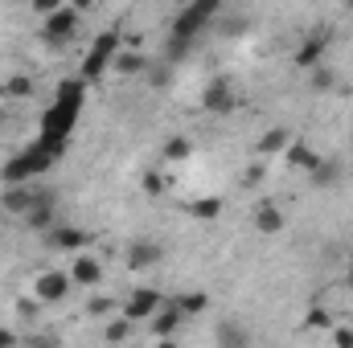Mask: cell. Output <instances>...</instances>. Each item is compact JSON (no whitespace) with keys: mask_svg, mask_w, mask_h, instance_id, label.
<instances>
[{"mask_svg":"<svg viewBox=\"0 0 353 348\" xmlns=\"http://www.w3.org/2000/svg\"><path fill=\"white\" fill-rule=\"evenodd\" d=\"M62 152H66V140H54V135H41L37 131V140L29 144V148H21L4 168H0V180L4 184H29V180H37V176H46L58 160H62Z\"/></svg>","mask_w":353,"mask_h":348,"instance_id":"cell-1","label":"cell"},{"mask_svg":"<svg viewBox=\"0 0 353 348\" xmlns=\"http://www.w3.org/2000/svg\"><path fill=\"white\" fill-rule=\"evenodd\" d=\"M87 87L83 78H62L54 102L46 107L41 115V135H54V140H70V131L79 127V115H83V102H87Z\"/></svg>","mask_w":353,"mask_h":348,"instance_id":"cell-2","label":"cell"},{"mask_svg":"<svg viewBox=\"0 0 353 348\" xmlns=\"http://www.w3.org/2000/svg\"><path fill=\"white\" fill-rule=\"evenodd\" d=\"M218 8H222V0H189V4L173 17V33H169V37L193 45V37H197L201 29H210V21L218 17Z\"/></svg>","mask_w":353,"mask_h":348,"instance_id":"cell-3","label":"cell"},{"mask_svg":"<svg viewBox=\"0 0 353 348\" xmlns=\"http://www.w3.org/2000/svg\"><path fill=\"white\" fill-rule=\"evenodd\" d=\"M115 54H119V25H115V29H103V33L94 37V45L87 50V58H83V66H79V78H83V83H99V78L107 74V66L115 62Z\"/></svg>","mask_w":353,"mask_h":348,"instance_id":"cell-4","label":"cell"},{"mask_svg":"<svg viewBox=\"0 0 353 348\" xmlns=\"http://www.w3.org/2000/svg\"><path fill=\"white\" fill-rule=\"evenodd\" d=\"M74 33H79V8H74V4L54 8V12L46 17V25H41V41H46V45H66Z\"/></svg>","mask_w":353,"mask_h":348,"instance_id":"cell-5","label":"cell"},{"mask_svg":"<svg viewBox=\"0 0 353 348\" xmlns=\"http://www.w3.org/2000/svg\"><path fill=\"white\" fill-rule=\"evenodd\" d=\"M70 287H74V279H70L66 270H46V274L33 279V295H37L41 303H62V299L70 295Z\"/></svg>","mask_w":353,"mask_h":348,"instance_id":"cell-6","label":"cell"},{"mask_svg":"<svg viewBox=\"0 0 353 348\" xmlns=\"http://www.w3.org/2000/svg\"><path fill=\"white\" fill-rule=\"evenodd\" d=\"M37 201H41V193H37V188H29V184H8V188L0 193V209H4V213H12V217H25Z\"/></svg>","mask_w":353,"mask_h":348,"instance_id":"cell-7","label":"cell"},{"mask_svg":"<svg viewBox=\"0 0 353 348\" xmlns=\"http://www.w3.org/2000/svg\"><path fill=\"white\" fill-rule=\"evenodd\" d=\"M201 107H205V111H214V115H226V111H234V107H239V94H234V87H230L226 78H214L210 87L201 90Z\"/></svg>","mask_w":353,"mask_h":348,"instance_id":"cell-8","label":"cell"},{"mask_svg":"<svg viewBox=\"0 0 353 348\" xmlns=\"http://www.w3.org/2000/svg\"><path fill=\"white\" fill-rule=\"evenodd\" d=\"M329 41H333V33H329V29H316L312 37H304V41H300V50H296V66H300V70H312V66L325 58Z\"/></svg>","mask_w":353,"mask_h":348,"instance_id":"cell-9","label":"cell"},{"mask_svg":"<svg viewBox=\"0 0 353 348\" xmlns=\"http://www.w3.org/2000/svg\"><path fill=\"white\" fill-rule=\"evenodd\" d=\"M46 246L50 250H83V246H90V234L74 230V226H50L46 230Z\"/></svg>","mask_w":353,"mask_h":348,"instance_id":"cell-10","label":"cell"},{"mask_svg":"<svg viewBox=\"0 0 353 348\" xmlns=\"http://www.w3.org/2000/svg\"><path fill=\"white\" fill-rule=\"evenodd\" d=\"M25 226L37 230V234H46L50 226H58V201H54V193H41V201L25 213Z\"/></svg>","mask_w":353,"mask_h":348,"instance_id":"cell-11","label":"cell"},{"mask_svg":"<svg viewBox=\"0 0 353 348\" xmlns=\"http://www.w3.org/2000/svg\"><path fill=\"white\" fill-rule=\"evenodd\" d=\"M157 307H161V295H157V291H148V287H140V291H132V299L123 303V316H128L132 324H140V320L157 316Z\"/></svg>","mask_w":353,"mask_h":348,"instance_id":"cell-12","label":"cell"},{"mask_svg":"<svg viewBox=\"0 0 353 348\" xmlns=\"http://www.w3.org/2000/svg\"><path fill=\"white\" fill-rule=\"evenodd\" d=\"M341 176H345V164H341V160H333V156L325 160V156H321L316 168H308V184H312V188H333V184H341Z\"/></svg>","mask_w":353,"mask_h":348,"instance_id":"cell-13","label":"cell"},{"mask_svg":"<svg viewBox=\"0 0 353 348\" xmlns=\"http://www.w3.org/2000/svg\"><path fill=\"white\" fill-rule=\"evenodd\" d=\"M181 320H185V312L176 307V299H169V303H161V307H157V320H152V332H157L161 340H169V336L176 332V324H181Z\"/></svg>","mask_w":353,"mask_h":348,"instance_id":"cell-14","label":"cell"},{"mask_svg":"<svg viewBox=\"0 0 353 348\" xmlns=\"http://www.w3.org/2000/svg\"><path fill=\"white\" fill-rule=\"evenodd\" d=\"M70 279H74L79 287H94V283L103 279V266H99V259H90V254H79L74 266H70Z\"/></svg>","mask_w":353,"mask_h":348,"instance_id":"cell-15","label":"cell"},{"mask_svg":"<svg viewBox=\"0 0 353 348\" xmlns=\"http://www.w3.org/2000/svg\"><path fill=\"white\" fill-rule=\"evenodd\" d=\"M161 254H165V250H161L157 242H136V246L128 250V266H132V270H148V266L161 262Z\"/></svg>","mask_w":353,"mask_h":348,"instance_id":"cell-16","label":"cell"},{"mask_svg":"<svg viewBox=\"0 0 353 348\" xmlns=\"http://www.w3.org/2000/svg\"><path fill=\"white\" fill-rule=\"evenodd\" d=\"M111 66H115V74L136 78V74H144V70H148V58H144V54H136V50H119Z\"/></svg>","mask_w":353,"mask_h":348,"instance_id":"cell-17","label":"cell"},{"mask_svg":"<svg viewBox=\"0 0 353 348\" xmlns=\"http://www.w3.org/2000/svg\"><path fill=\"white\" fill-rule=\"evenodd\" d=\"M288 144H292V131L288 127H271V131H263V140L255 144V152L259 156H275V152H288Z\"/></svg>","mask_w":353,"mask_h":348,"instance_id":"cell-18","label":"cell"},{"mask_svg":"<svg viewBox=\"0 0 353 348\" xmlns=\"http://www.w3.org/2000/svg\"><path fill=\"white\" fill-rule=\"evenodd\" d=\"M144 83L157 90V94H165V90H169V83H173V62H169V58H165V62H148Z\"/></svg>","mask_w":353,"mask_h":348,"instance_id":"cell-19","label":"cell"},{"mask_svg":"<svg viewBox=\"0 0 353 348\" xmlns=\"http://www.w3.org/2000/svg\"><path fill=\"white\" fill-rule=\"evenodd\" d=\"M255 230H259V234H279V230H283L279 205H259V209H255Z\"/></svg>","mask_w":353,"mask_h":348,"instance_id":"cell-20","label":"cell"},{"mask_svg":"<svg viewBox=\"0 0 353 348\" xmlns=\"http://www.w3.org/2000/svg\"><path fill=\"white\" fill-rule=\"evenodd\" d=\"M214 340H218L222 348H243V345H251V332L226 320V324H218V336H214Z\"/></svg>","mask_w":353,"mask_h":348,"instance_id":"cell-21","label":"cell"},{"mask_svg":"<svg viewBox=\"0 0 353 348\" xmlns=\"http://www.w3.org/2000/svg\"><path fill=\"white\" fill-rule=\"evenodd\" d=\"M316 160H321V156H316L304 140H292V144H288V164H292V168H316Z\"/></svg>","mask_w":353,"mask_h":348,"instance_id":"cell-22","label":"cell"},{"mask_svg":"<svg viewBox=\"0 0 353 348\" xmlns=\"http://www.w3.org/2000/svg\"><path fill=\"white\" fill-rule=\"evenodd\" d=\"M333 87H337V74H333L329 66H321V62H316V66L308 70V90H312V94H329Z\"/></svg>","mask_w":353,"mask_h":348,"instance_id":"cell-23","label":"cell"},{"mask_svg":"<svg viewBox=\"0 0 353 348\" xmlns=\"http://www.w3.org/2000/svg\"><path fill=\"white\" fill-rule=\"evenodd\" d=\"M176 307H181L185 316H201V312L210 307V295H205V291H181V295H176Z\"/></svg>","mask_w":353,"mask_h":348,"instance_id":"cell-24","label":"cell"},{"mask_svg":"<svg viewBox=\"0 0 353 348\" xmlns=\"http://www.w3.org/2000/svg\"><path fill=\"white\" fill-rule=\"evenodd\" d=\"M0 90H4L8 98H29V94H33V78H29V74H12Z\"/></svg>","mask_w":353,"mask_h":348,"instance_id":"cell-25","label":"cell"},{"mask_svg":"<svg viewBox=\"0 0 353 348\" xmlns=\"http://www.w3.org/2000/svg\"><path fill=\"white\" fill-rule=\"evenodd\" d=\"M189 213H193V217H201V221H214V217L222 213V201H218V197H205V201H193V205H189Z\"/></svg>","mask_w":353,"mask_h":348,"instance_id":"cell-26","label":"cell"},{"mask_svg":"<svg viewBox=\"0 0 353 348\" xmlns=\"http://www.w3.org/2000/svg\"><path fill=\"white\" fill-rule=\"evenodd\" d=\"M189 152H193V144L185 140V135H173V140H165V160H189Z\"/></svg>","mask_w":353,"mask_h":348,"instance_id":"cell-27","label":"cell"},{"mask_svg":"<svg viewBox=\"0 0 353 348\" xmlns=\"http://www.w3.org/2000/svg\"><path fill=\"white\" fill-rule=\"evenodd\" d=\"M128 332H132V320L128 316H119L115 324H107V340H128Z\"/></svg>","mask_w":353,"mask_h":348,"instance_id":"cell-28","label":"cell"},{"mask_svg":"<svg viewBox=\"0 0 353 348\" xmlns=\"http://www.w3.org/2000/svg\"><path fill=\"white\" fill-rule=\"evenodd\" d=\"M144 193H148V197H161V193H165V176L161 173H144Z\"/></svg>","mask_w":353,"mask_h":348,"instance_id":"cell-29","label":"cell"},{"mask_svg":"<svg viewBox=\"0 0 353 348\" xmlns=\"http://www.w3.org/2000/svg\"><path fill=\"white\" fill-rule=\"evenodd\" d=\"M87 312H90V316H107V312H115V303H111L107 295H99V299H90V303H87Z\"/></svg>","mask_w":353,"mask_h":348,"instance_id":"cell-30","label":"cell"},{"mask_svg":"<svg viewBox=\"0 0 353 348\" xmlns=\"http://www.w3.org/2000/svg\"><path fill=\"white\" fill-rule=\"evenodd\" d=\"M308 324H312V328H329V312H325V307H312V312H308Z\"/></svg>","mask_w":353,"mask_h":348,"instance_id":"cell-31","label":"cell"},{"mask_svg":"<svg viewBox=\"0 0 353 348\" xmlns=\"http://www.w3.org/2000/svg\"><path fill=\"white\" fill-rule=\"evenodd\" d=\"M263 160H259V164H251V168H247V173H243V184H259V180H263Z\"/></svg>","mask_w":353,"mask_h":348,"instance_id":"cell-32","label":"cell"},{"mask_svg":"<svg viewBox=\"0 0 353 348\" xmlns=\"http://www.w3.org/2000/svg\"><path fill=\"white\" fill-rule=\"evenodd\" d=\"M29 4H33V8H37L41 17H50V12H54V8H62L66 0H29Z\"/></svg>","mask_w":353,"mask_h":348,"instance_id":"cell-33","label":"cell"},{"mask_svg":"<svg viewBox=\"0 0 353 348\" xmlns=\"http://www.w3.org/2000/svg\"><path fill=\"white\" fill-rule=\"evenodd\" d=\"M333 340H337L341 348H353V332H350V328H337V332H333Z\"/></svg>","mask_w":353,"mask_h":348,"instance_id":"cell-34","label":"cell"},{"mask_svg":"<svg viewBox=\"0 0 353 348\" xmlns=\"http://www.w3.org/2000/svg\"><path fill=\"white\" fill-rule=\"evenodd\" d=\"M8 345H17V336H12L8 328H0V348H8Z\"/></svg>","mask_w":353,"mask_h":348,"instance_id":"cell-35","label":"cell"},{"mask_svg":"<svg viewBox=\"0 0 353 348\" xmlns=\"http://www.w3.org/2000/svg\"><path fill=\"white\" fill-rule=\"evenodd\" d=\"M66 4H74L79 12H87V8H90V4H94V0H66Z\"/></svg>","mask_w":353,"mask_h":348,"instance_id":"cell-36","label":"cell"},{"mask_svg":"<svg viewBox=\"0 0 353 348\" xmlns=\"http://www.w3.org/2000/svg\"><path fill=\"white\" fill-rule=\"evenodd\" d=\"M4 4H29V0H4Z\"/></svg>","mask_w":353,"mask_h":348,"instance_id":"cell-37","label":"cell"},{"mask_svg":"<svg viewBox=\"0 0 353 348\" xmlns=\"http://www.w3.org/2000/svg\"><path fill=\"white\" fill-rule=\"evenodd\" d=\"M350 283H353V254H350Z\"/></svg>","mask_w":353,"mask_h":348,"instance_id":"cell-38","label":"cell"},{"mask_svg":"<svg viewBox=\"0 0 353 348\" xmlns=\"http://www.w3.org/2000/svg\"><path fill=\"white\" fill-rule=\"evenodd\" d=\"M0 127H4V107H0Z\"/></svg>","mask_w":353,"mask_h":348,"instance_id":"cell-39","label":"cell"}]
</instances>
